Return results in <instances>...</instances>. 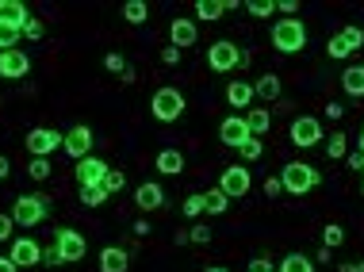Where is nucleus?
I'll return each mask as SVG.
<instances>
[{
	"instance_id": "obj_1",
	"label": "nucleus",
	"mask_w": 364,
	"mask_h": 272,
	"mask_svg": "<svg viewBox=\"0 0 364 272\" xmlns=\"http://www.w3.org/2000/svg\"><path fill=\"white\" fill-rule=\"evenodd\" d=\"M280 180H284V192H291V195H307L311 188L322 185V173H318L315 165H307V161H287L284 173H280Z\"/></svg>"
},
{
	"instance_id": "obj_2",
	"label": "nucleus",
	"mask_w": 364,
	"mask_h": 272,
	"mask_svg": "<svg viewBox=\"0 0 364 272\" xmlns=\"http://www.w3.org/2000/svg\"><path fill=\"white\" fill-rule=\"evenodd\" d=\"M150 111H153V119H157V123H177V119L184 115L181 88H172V85L157 88V92H153V100H150Z\"/></svg>"
},
{
	"instance_id": "obj_3",
	"label": "nucleus",
	"mask_w": 364,
	"mask_h": 272,
	"mask_svg": "<svg viewBox=\"0 0 364 272\" xmlns=\"http://www.w3.org/2000/svg\"><path fill=\"white\" fill-rule=\"evenodd\" d=\"M272 46L280 54H296V50L307 46V27L291 16V20H276L272 23Z\"/></svg>"
},
{
	"instance_id": "obj_4",
	"label": "nucleus",
	"mask_w": 364,
	"mask_h": 272,
	"mask_svg": "<svg viewBox=\"0 0 364 272\" xmlns=\"http://www.w3.org/2000/svg\"><path fill=\"white\" fill-rule=\"evenodd\" d=\"M47 211H50L47 195H16V204H12L16 226H38L42 219H47Z\"/></svg>"
},
{
	"instance_id": "obj_5",
	"label": "nucleus",
	"mask_w": 364,
	"mask_h": 272,
	"mask_svg": "<svg viewBox=\"0 0 364 272\" xmlns=\"http://www.w3.org/2000/svg\"><path fill=\"white\" fill-rule=\"evenodd\" d=\"M207 66L215 69V73H230V69H238L242 66V50L234 46V42H211L207 50Z\"/></svg>"
},
{
	"instance_id": "obj_6",
	"label": "nucleus",
	"mask_w": 364,
	"mask_h": 272,
	"mask_svg": "<svg viewBox=\"0 0 364 272\" xmlns=\"http://www.w3.org/2000/svg\"><path fill=\"white\" fill-rule=\"evenodd\" d=\"M62 142H66V135H57L50 126H35L27 135V154L31 157H50L54 150H62Z\"/></svg>"
},
{
	"instance_id": "obj_7",
	"label": "nucleus",
	"mask_w": 364,
	"mask_h": 272,
	"mask_svg": "<svg viewBox=\"0 0 364 272\" xmlns=\"http://www.w3.org/2000/svg\"><path fill=\"white\" fill-rule=\"evenodd\" d=\"M92 142H96V135L88 131L85 123H77L73 131L66 135V142H62V150H66L73 161H85V157H92Z\"/></svg>"
},
{
	"instance_id": "obj_8",
	"label": "nucleus",
	"mask_w": 364,
	"mask_h": 272,
	"mask_svg": "<svg viewBox=\"0 0 364 272\" xmlns=\"http://www.w3.org/2000/svg\"><path fill=\"white\" fill-rule=\"evenodd\" d=\"M291 142H296V146H303V150L318 146V142H322V123H318L315 115L291 119Z\"/></svg>"
},
{
	"instance_id": "obj_9",
	"label": "nucleus",
	"mask_w": 364,
	"mask_h": 272,
	"mask_svg": "<svg viewBox=\"0 0 364 272\" xmlns=\"http://www.w3.org/2000/svg\"><path fill=\"white\" fill-rule=\"evenodd\" d=\"M219 188L230 195V200H238V195H246L249 188H253V176H249V169H246V165H230V169H222Z\"/></svg>"
},
{
	"instance_id": "obj_10",
	"label": "nucleus",
	"mask_w": 364,
	"mask_h": 272,
	"mask_svg": "<svg viewBox=\"0 0 364 272\" xmlns=\"http://www.w3.org/2000/svg\"><path fill=\"white\" fill-rule=\"evenodd\" d=\"M107 161H100V157H85V161H77V185L81 188H100L107 176Z\"/></svg>"
},
{
	"instance_id": "obj_11",
	"label": "nucleus",
	"mask_w": 364,
	"mask_h": 272,
	"mask_svg": "<svg viewBox=\"0 0 364 272\" xmlns=\"http://www.w3.org/2000/svg\"><path fill=\"white\" fill-rule=\"evenodd\" d=\"M219 138H222V146H234V150H242L249 142V126H246V115H230V119H222V126H219Z\"/></svg>"
},
{
	"instance_id": "obj_12",
	"label": "nucleus",
	"mask_w": 364,
	"mask_h": 272,
	"mask_svg": "<svg viewBox=\"0 0 364 272\" xmlns=\"http://www.w3.org/2000/svg\"><path fill=\"white\" fill-rule=\"evenodd\" d=\"M31 73V58L23 54V50H4L0 54V77L4 81H19Z\"/></svg>"
},
{
	"instance_id": "obj_13",
	"label": "nucleus",
	"mask_w": 364,
	"mask_h": 272,
	"mask_svg": "<svg viewBox=\"0 0 364 272\" xmlns=\"http://www.w3.org/2000/svg\"><path fill=\"white\" fill-rule=\"evenodd\" d=\"M12 261L19 264V269H23V264H42V245L35 242V238H16V242H12V253H8Z\"/></svg>"
},
{
	"instance_id": "obj_14",
	"label": "nucleus",
	"mask_w": 364,
	"mask_h": 272,
	"mask_svg": "<svg viewBox=\"0 0 364 272\" xmlns=\"http://www.w3.org/2000/svg\"><path fill=\"white\" fill-rule=\"evenodd\" d=\"M57 249H62V257H66V264H73V261H81V257H85V238H81V234L77 230H69V226H62V230H57Z\"/></svg>"
},
{
	"instance_id": "obj_15",
	"label": "nucleus",
	"mask_w": 364,
	"mask_h": 272,
	"mask_svg": "<svg viewBox=\"0 0 364 272\" xmlns=\"http://www.w3.org/2000/svg\"><path fill=\"white\" fill-rule=\"evenodd\" d=\"M27 4L23 0H0V23H8V27H27Z\"/></svg>"
},
{
	"instance_id": "obj_16",
	"label": "nucleus",
	"mask_w": 364,
	"mask_h": 272,
	"mask_svg": "<svg viewBox=\"0 0 364 272\" xmlns=\"http://www.w3.org/2000/svg\"><path fill=\"white\" fill-rule=\"evenodd\" d=\"M253 96H257V92H253L249 81H230L226 85V100H230V107H238V111H249V107H253Z\"/></svg>"
},
{
	"instance_id": "obj_17",
	"label": "nucleus",
	"mask_w": 364,
	"mask_h": 272,
	"mask_svg": "<svg viewBox=\"0 0 364 272\" xmlns=\"http://www.w3.org/2000/svg\"><path fill=\"white\" fill-rule=\"evenodd\" d=\"M134 204L142 207V211H161V207H165V188L161 185H138Z\"/></svg>"
},
{
	"instance_id": "obj_18",
	"label": "nucleus",
	"mask_w": 364,
	"mask_h": 272,
	"mask_svg": "<svg viewBox=\"0 0 364 272\" xmlns=\"http://www.w3.org/2000/svg\"><path fill=\"white\" fill-rule=\"evenodd\" d=\"M131 269V257H127V249H119V245H107V249H100V272H127Z\"/></svg>"
},
{
	"instance_id": "obj_19",
	"label": "nucleus",
	"mask_w": 364,
	"mask_h": 272,
	"mask_svg": "<svg viewBox=\"0 0 364 272\" xmlns=\"http://www.w3.org/2000/svg\"><path fill=\"white\" fill-rule=\"evenodd\" d=\"M169 39H172V46H177V50L192 46V42H196V23H192V20H172L169 23Z\"/></svg>"
},
{
	"instance_id": "obj_20",
	"label": "nucleus",
	"mask_w": 364,
	"mask_h": 272,
	"mask_svg": "<svg viewBox=\"0 0 364 272\" xmlns=\"http://www.w3.org/2000/svg\"><path fill=\"white\" fill-rule=\"evenodd\" d=\"M153 165H157V173H165V176H181L184 173V154L181 150H161Z\"/></svg>"
},
{
	"instance_id": "obj_21",
	"label": "nucleus",
	"mask_w": 364,
	"mask_h": 272,
	"mask_svg": "<svg viewBox=\"0 0 364 272\" xmlns=\"http://www.w3.org/2000/svg\"><path fill=\"white\" fill-rule=\"evenodd\" d=\"M246 126H249V135H253V138H261V135H268L272 115H268L265 107H249V111H246Z\"/></svg>"
},
{
	"instance_id": "obj_22",
	"label": "nucleus",
	"mask_w": 364,
	"mask_h": 272,
	"mask_svg": "<svg viewBox=\"0 0 364 272\" xmlns=\"http://www.w3.org/2000/svg\"><path fill=\"white\" fill-rule=\"evenodd\" d=\"M341 88L349 96H364V66H349L341 73Z\"/></svg>"
},
{
	"instance_id": "obj_23",
	"label": "nucleus",
	"mask_w": 364,
	"mask_h": 272,
	"mask_svg": "<svg viewBox=\"0 0 364 272\" xmlns=\"http://www.w3.org/2000/svg\"><path fill=\"white\" fill-rule=\"evenodd\" d=\"M253 92H257V96L265 100V104L280 100V77H276V73H265V77H261L257 85H253Z\"/></svg>"
},
{
	"instance_id": "obj_24",
	"label": "nucleus",
	"mask_w": 364,
	"mask_h": 272,
	"mask_svg": "<svg viewBox=\"0 0 364 272\" xmlns=\"http://www.w3.org/2000/svg\"><path fill=\"white\" fill-rule=\"evenodd\" d=\"M276 272H315V257H303V253H287L280 261Z\"/></svg>"
},
{
	"instance_id": "obj_25",
	"label": "nucleus",
	"mask_w": 364,
	"mask_h": 272,
	"mask_svg": "<svg viewBox=\"0 0 364 272\" xmlns=\"http://www.w3.org/2000/svg\"><path fill=\"white\" fill-rule=\"evenodd\" d=\"M123 20L134 23V27L150 20V8H146V0H127V4H123Z\"/></svg>"
},
{
	"instance_id": "obj_26",
	"label": "nucleus",
	"mask_w": 364,
	"mask_h": 272,
	"mask_svg": "<svg viewBox=\"0 0 364 272\" xmlns=\"http://www.w3.org/2000/svg\"><path fill=\"white\" fill-rule=\"evenodd\" d=\"M222 12H226V0H196L200 20H222Z\"/></svg>"
},
{
	"instance_id": "obj_27",
	"label": "nucleus",
	"mask_w": 364,
	"mask_h": 272,
	"mask_svg": "<svg viewBox=\"0 0 364 272\" xmlns=\"http://www.w3.org/2000/svg\"><path fill=\"white\" fill-rule=\"evenodd\" d=\"M203 204H207V215H222L230 207V195L222 188H211V192H203Z\"/></svg>"
},
{
	"instance_id": "obj_28",
	"label": "nucleus",
	"mask_w": 364,
	"mask_h": 272,
	"mask_svg": "<svg viewBox=\"0 0 364 272\" xmlns=\"http://www.w3.org/2000/svg\"><path fill=\"white\" fill-rule=\"evenodd\" d=\"M341 42L349 46V54H353V50H361V46H364V27H356V23L341 27Z\"/></svg>"
},
{
	"instance_id": "obj_29",
	"label": "nucleus",
	"mask_w": 364,
	"mask_h": 272,
	"mask_svg": "<svg viewBox=\"0 0 364 272\" xmlns=\"http://www.w3.org/2000/svg\"><path fill=\"white\" fill-rule=\"evenodd\" d=\"M326 154L334 157V161H341V157L349 154V142H345V135H337V131H334V135L326 138Z\"/></svg>"
},
{
	"instance_id": "obj_30",
	"label": "nucleus",
	"mask_w": 364,
	"mask_h": 272,
	"mask_svg": "<svg viewBox=\"0 0 364 272\" xmlns=\"http://www.w3.org/2000/svg\"><path fill=\"white\" fill-rule=\"evenodd\" d=\"M127 188V173L123 169H107V176H104V192L112 195V192H123Z\"/></svg>"
},
{
	"instance_id": "obj_31",
	"label": "nucleus",
	"mask_w": 364,
	"mask_h": 272,
	"mask_svg": "<svg viewBox=\"0 0 364 272\" xmlns=\"http://www.w3.org/2000/svg\"><path fill=\"white\" fill-rule=\"evenodd\" d=\"M19 35H23L19 27H8V23H0V54H4V50H16Z\"/></svg>"
},
{
	"instance_id": "obj_32",
	"label": "nucleus",
	"mask_w": 364,
	"mask_h": 272,
	"mask_svg": "<svg viewBox=\"0 0 364 272\" xmlns=\"http://www.w3.org/2000/svg\"><path fill=\"white\" fill-rule=\"evenodd\" d=\"M27 173H31V180H50V157H31Z\"/></svg>"
},
{
	"instance_id": "obj_33",
	"label": "nucleus",
	"mask_w": 364,
	"mask_h": 272,
	"mask_svg": "<svg viewBox=\"0 0 364 272\" xmlns=\"http://www.w3.org/2000/svg\"><path fill=\"white\" fill-rule=\"evenodd\" d=\"M104 200H107L104 185H100V188H81V204H85V207H100Z\"/></svg>"
},
{
	"instance_id": "obj_34",
	"label": "nucleus",
	"mask_w": 364,
	"mask_h": 272,
	"mask_svg": "<svg viewBox=\"0 0 364 272\" xmlns=\"http://www.w3.org/2000/svg\"><path fill=\"white\" fill-rule=\"evenodd\" d=\"M246 12H249V16H257V20H265V16H272V12H276V4H272V0H249Z\"/></svg>"
},
{
	"instance_id": "obj_35",
	"label": "nucleus",
	"mask_w": 364,
	"mask_h": 272,
	"mask_svg": "<svg viewBox=\"0 0 364 272\" xmlns=\"http://www.w3.org/2000/svg\"><path fill=\"white\" fill-rule=\"evenodd\" d=\"M345 242V230H341V226H337V223H330V226H326V230H322V245H330V249H337V245H341Z\"/></svg>"
},
{
	"instance_id": "obj_36",
	"label": "nucleus",
	"mask_w": 364,
	"mask_h": 272,
	"mask_svg": "<svg viewBox=\"0 0 364 272\" xmlns=\"http://www.w3.org/2000/svg\"><path fill=\"white\" fill-rule=\"evenodd\" d=\"M203 211H207L203 195H188V200H184V215H188V219H196V215H203Z\"/></svg>"
},
{
	"instance_id": "obj_37",
	"label": "nucleus",
	"mask_w": 364,
	"mask_h": 272,
	"mask_svg": "<svg viewBox=\"0 0 364 272\" xmlns=\"http://www.w3.org/2000/svg\"><path fill=\"white\" fill-rule=\"evenodd\" d=\"M326 54H330V58H349V46L341 42V35H334V39L326 42Z\"/></svg>"
},
{
	"instance_id": "obj_38",
	"label": "nucleus",
	"mask_w": 364,
	"mask_h": 272,
	"mask_svg": "<svg viewBox=\"0 0 364 272\" xmlns=\"http://www.w3.org/2000/svg\"><path fill=\"white\" fill-rule=\"evenodd\" d=\"M42 264H50V269H57V264H66V257H62V249H57V242L50 245V249H42Z\"/></svg>"
},
{
	"instance_id": "obj_39",
	"label": "nucleus",
	"mask_w": 364,
	"mask_h": 272,
	"mask_svg": "<svg viewBox=\"0 0 364 272\" xmlns=\"http://www.w3.org/2000/svg\"><path fill=\"white\" fill-rule=\"evenodd\" d=\"M261 150H265V146H261V138H249L246 146H242V157H246V161H257Z\"/></svg>"
},
{
	"instance_id": "obj_40",
	"label": "nucleus",
	"mask_w": 364,
	"mask_h": 272,
	"mask_svg": "<svg viewBox=\"0 0 364 272\" xmlns=\"http://www.w3.org/2000/svg\"><path fill=\"white\" fill-rule=\"evenodd\" d=\"M246 272H276V269H272V257H253L246 264Z\"/></svg>"
},
{
	"instance_id": "obj_41",
	"label": "nucleus",
	"mask_w": 364,
	"mask_h": 272,
	"mask_svg": "<svg viewBox=\"0 0 364 272\" xmlns=\"http://www.w3.org/2000/svg\"><path fill=\"white\" fill-rule=\"evenodd\" d=\"M192 242H196V245H207L211 242V226H192Z\"/></svg>"
},
{
	"instance_id": "obj_42",
	"label": "nucleus",
	"mask_w": 364,
	"mask_h": 272,
	"mask_svg": "<svg viewBox=\"0 0 364 272\" xmlns=\"http://www.w3.org/2000/svg\"><path fill=\"white\" fill-rule=\"evenodd\" d=\"M12 230H16V219L12 215H0V242H8Z\"/></svg>"
},
{
	"instance_id": "obj_43",
	"label": "nucleus",
	"mask_w": 364,
	"mask_h": 272,
	"mask_svg": "<svg viewBox=\"0 0 364 272\" xmlns=\"http://www.w3.org/2000/svg\"><path fill=\"white\" fill-rule=\"evenodd\" d=\"M104 66L112 69V73H127V62H123V54H107V58H104Z\"/></svg>"
},
{
	"instance_id": "obj_44",
	"label": "nucleus",
	"mask_w": 364,
	"mask_h": 272,
	"mask_svg": "<svg viewBox=\"0 0 364 272\" xmlns=\"http://www.w3.org/2000/svg\"><path fill=\"white\" fill-rule=\"evenodd\" d=\"M284 192V180H280V176H268L265 180V195H280Z\"/></svg>"
},
{
	"instance_id": "obj_45",
	"label": "nucleus",
	"mask_w": 364,
	"mask_h": 272,
	"mask_svg": "<svg viewBox=\"0 0 364 272\" xmlns=\"http://www.w3.org/2000/svg\"><path fill=\"white\" fill-rule=\"evenodd\" d=\"M345 161H349V169L364 173V154H361V150H353V154H345Z\"/></svg>"
},
{
	"instance_id": "obj_46",
	"label": "nucleus",
	"mask_w": 364,
	"mask_h": 272,
	"mask_svg": "<svg viewBox=\"0 0 364 272\" xmlns=\"http://www.w3.org/2000/svg\"><path fill=\"white\" fill-rule=\"evenodd\" d=\"M276 12H284V20H291V12H299V0H280Z\"/></svg>"
},
{
	"instance_id": "obj_47",
	"label": "nucleus",
	"mask_w": 364,
	"mask_h": 272,
	"mask_svg": "<svg viewBox=\"0 0 364 272\" xmlns=\"http://www.w3.org/2000/svg\"><path fill=\"white\" fill-rule=\"evenodd\" d=\"M161 62H165V66H177V62H181V50H177V46H165V50H161Z\"/></svg>"
},
{
	"instance_id": "obj_48",
	"label": "nucleus",
	"mask_w": 364,
	"mask_h": 272,
	"mask_svg": "<svg viewBox=\"0 0 364 272\" xmlns=\"http://www.w3.org/2000/svg\"><path fill=\"white\" fill-rule=\"evenodd\" d=\"M23 35H27V39H42V23H38V20H27Z\"/></svg>"
},
{
	"instance_id": "obj_49",
	"label": "nucleus",
	"mask_w": 364,
	"mask_h": 272,
	"mask_svg": "<svg viewBox=\"0 0 364 272\" xmlns=\"http://www.w3.org/2000/svg\"><path fill=\"white\" fill-rule=\"evenodd\" d=\"M315 261L318 264H330V261H334V249H330V245H322V249L315 253Z\"/></svg>"
},
{
	"instance_id": "obj_50",
	"label": "nucleus",
	"mask_w": 364,
	"mask_h": 272,
	"mask_svg": "<svg viewBox=\"0 0 364 272\" xmlns=\"http://www.w3.org/2000/svg\"><path fill=\"white\" fill-rule=\"evenodd\" d=\"M341 115H345V107H341V104H326V119H334V123H337Z\"/></svg>"
},
{
	"instance_id": "obj_51",
	"label": "nucleus",
	"mask_w": 364,
	"mask_h": 272,
	"mask_svg": "<svg viewBox=\"0 0 364 272\" xmlns=\"http://www.w3.org/2000/svg\"><path fill=\"white\" fill-rule=\"evenodd\" d=\"M0 272H19V264L12 257H0Z\"/></svg>"
},
{
	"instance_id": "obj_52",
	"label": "nucleus",
	"mask_w": 364,
	"mask_h": 272,
	"mask_svg": "<svg viewBox=\"0 0 364 272\" xmlns=\"http://www.w3.org/2000/svg\"><path fill=\"white\" fill-rule=\"evenodd\" d=\"M8 173H12V165H8V157L0 154V180H8Z\"/></svg>"
},
{
	"instance_id": "obj_53",
	"label": "nucleus",
	"mask_w": 364,
	"mask_h": 272,
	"mask_svg": "<svg viewBox=\"0 0 364 272\" xmlns=\"http://www.w3.org/2000/svg\"><path fill=\"white\" fill-rule=\"evenodd\" d=\"M172 242L184 245V242H192V234H188V230H177V234H172Z\"/></svg>"
},
{
	"instance_id": "obj_54",
	"label": "nucleus",
	"mask_w": 364,
	"mask_h": 272,
	"mask_svg": "<svg viewBox=\"0 0 364 272\" xmlns=\"http://www.w3.org/2000/svg\"><path fill=\"white\" fill-rule=\"evenodd\" d=\"M150 234V223H134V238H146Z\"/></svg>"
},
{
	"instance_id": "obj_55",
	"label": "nucleus",
	"mask_w": 364,
	"mask_h": 272,
	"mask_svg": "<svg viewBox=\"0 0 364 272\" xmlns=\"http://www.w3.org/2000/svg\"><path fill=\"white\" fill-rule=\"evenodd\" d=\"M356 150L364 154V126H361V135H356Z\"/></svg>"
},
{
	"instance_id": "obj_56",
	"label": "nucleus",
	"mask_w": 364,
	"mask_h": 272,
	"mask_svg": "<svg viewBox=\"0 0 364 272\" xmlns=\"http://www.w3.org/2000/svg\"><path fill=\"white\" fill-rule=\"evenodd\" d=\"M337 272H356V264H341V269H337Z\"/></svg>"
},
{
	"instance_id": "obj_57",
	"label": "nucleus",
	"mask_w": 364,
	"mask_h": 272,
	"mask_svg": "<svg viewBox=\"0 0 364 272\" xmlns=\"http://www.w3.org/2000/svg\"><path fill=\"white\" fill-rule=\"evenodd\" d=\"M203 272H226V269H203Z\"/></svg>"
},
{
	"instance_id": "obj_58",
	"label": "nucleus",
	"mask_w": 364,
	"mask_h": 272,
	"mask_svg": "<svg viewBox=\"0 0 364 272\" xmlns=\"http://www.w3.org/2000/svg\"><path fill=\"white\" fill-rule=\"evenodd\" d=\"M356 272H364V261H361V264H356Z\"/></svg>"
},
{
	"instance_id": "obj_59",
	"label": "nucleus",
	"mask_w": 364,
	"mask_h": 272,
	"mask_svg": "<svg viewBox=\"0 0 364 272\" xmlns=\"http://www.w3.org/2000/svg\"><path fill=\"white\" fill-rule=\"evenodd\" d=\"M361 195H364V188H361Z\"/></svg>"
}]
</instances>
